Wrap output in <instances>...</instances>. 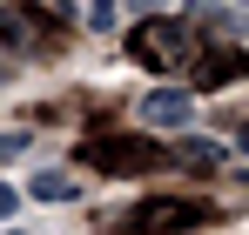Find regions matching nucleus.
Here are the masks:
<instances>
[{
  "label": "nucleus",
  "instance_id": "obj_1",
  "mask_svg": "<svg viewBox=\"0 0 249 235\" xmlns=\"http://www.w3.org/2000/svg\"><path fill=\"white\" fill-rule=\"evenodd\" d=\"M128 54L142 67H155V74H175V67H189L202 54V40H196V27H182V20H142L128 34Z\"/></svg>",
  "mask_w": 249,
  "mask_h": 235
},
{
  "label": "nucleus",
  "instance_id": "obj_2",
  "mask_svg": "<svg viewBox=\"0 0 249 235\" xmlns=\"http://www.w3.org/2000/svg\"><path fill=\"white\" fill-rule=\"evenodd\" d=\"M81 161L88 168H108V175H135V168L155 161V141H148V134H88Z\"/></svg>",
  "mask_w": 249,
  "mask_h": 235
},
{
  "label": "nucleus",
  "instance_id": "obj_3",
  "mask_svg": "<svg viewBox=\"0 0 249 235\" xmlns=\"http://www.w3.org/2000/svg\"><path fill=\"white\" fill-rule=\"evenodd\" d=\"M196 201H182V195H162V201H142V208H128L122 215V229L128 235H175V229H196Z\"/></svg>",
  "mask_w": 249,
  "mask_h": 235
},
{
  "label": "nucleus",
  "instance_id": "obj_4",
  "mask_svg": "<svg viewBox=\"0 0 249 235\" xmlns=\"http://www.w3.org/2000/svg\"><path fill=\"white\" fill-rule=\"evenodd\" d=\"M189 67H196V87H229V81L249 74V54L243 47H215V54H196Z\"/></svg>",
  "mask_w": 249,
  "mask_h": 235
},
{
  "label": "nucleus",
  "instance_id": "obj_5",
  "mask_svg": "<svg viewBox=\"0 0 249 235\" xmlns=\"http://www.w3.org/2000/svg\"><path fill=\"white\" fill-rule=\"evenodd\" d=\"M189 115H196V101H189L182 87H162V94L142 101V121H148V128H182Z\"/></svg>",
  "mask_w": 249,
  "mask_h": 235
},
{
  "label": "nucleus",
  "instance_id": "obj_6",
  "mask_svg": "<svg viewBox=\"0 0 249 235\" xmlns=\"http://www.w3.org/2000/svg\"><path fill=\"white\" fill-rule=\"evenodd\" d=\"M27 195H34V201H68V195H74V182H68L61 168H41V175L27 182Z\"/></svg>",
  "mask_w": 249,
  "mask_h": 235
},
{
  "label": "nucleus",
  "instance_id": "obj_7",
  "mask_svg": "<svg viewBox=\"0 0 249 235\" xmlns=\"http://www.w3.org/2000/svg\"><path fill=\"white\" fill-rule=\"evenodd\" d=\"M182 161H202L209 168V161H222V148H215V141H182Z\"/></svg>",
  "mask_w": 249,
  "mask_h": 235
},
{
  "label": "nucleus",
  "instance_id": "obj_8",
  "mask_svg": "<svg viewBox=\"0 0 249 235\" xmlns=\"http://www.w3.org/2000/svg\"><path fill=\"white\" fill-rule=\"evenodd\" d=\"M14 208H20V188H7V182H0V222H7Z\"/></svg>",
  "mask_w": 249,
  "mask_h": 235
},
{
  "label": "nucleus",
  "instance_id": "obj_9",
  "mask_svg": "<svg viewBox=\"0 0 249 235\" xmlns=\"http://www.w3.org/2000/svg\"><path fill=\"white\" fill-rule=\"evenodd\" d=\"M0 235H14V229H0Z\"/></svg>",
  "mask_w": 249,
  "mask_h": 235
}]
</instances>
